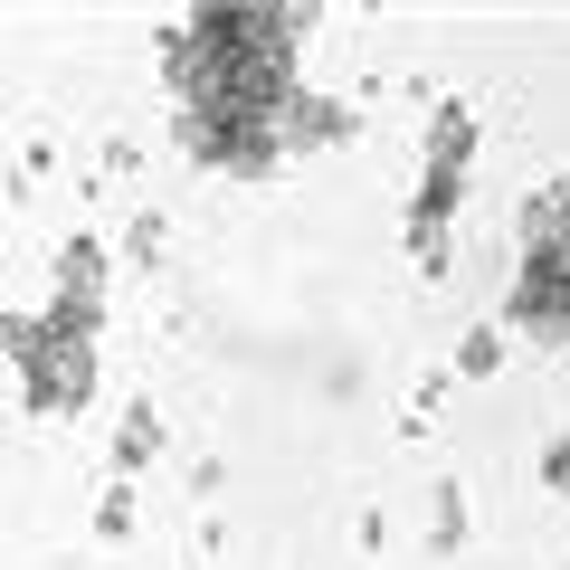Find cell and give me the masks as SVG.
<instances>
[{"mask_svg": "<svg viewBox=\"0 0 570 570\" xmlns=\"http://www.w3.org/2000/svg\"><path fill=\"white\" fill-rule=\"evenodd\" d=\"M513 314L532 333H570V247H532V276L513 295Z\"/></svg>", "mask_w": 570, "mask_h": 570, "instance_id": "1", "label": "cell"}]
</instances>
